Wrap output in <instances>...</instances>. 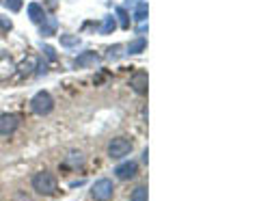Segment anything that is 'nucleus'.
<instances>
[{"label": "nucleus", "mask_w": 259, "mask_h": 201, "mask_svg": "<svg viewBox=\"0 0 259 201\" xmlns=\"http://www.w3.org/2000/svg\"><path fill=\"white\" fill-rule=\"evenodd\" d=\"M32 188H35L39 195L50 197V195H56V192H59V182H56V178L52 173L41 171L32 178Z\"/></svg>", "instance_id": "obj_1"}, {"label": "nucleus", "mask_w": 259, "mask_h": 201, "mask_svg": "<svg viewBox=\"0 0 259 201\" xmlns=\"http://www.w3.org/2000/svg\"><path fill=\"white\" fill-rule=\"evenodd\" d=\"M54 108V100H52V95L48 93V91H39L32 95V100H30V110L35 112V115H50Z\"/></svg>", "instance_id": "obj_2"}, {"label": "nucleus", "mask_w": 259, "mask_h": 201, "mask_svg": "<svg viewBox=\"0 0 259 201\" xmlns=\"http://www.w3.org/2000/svg\"><path fill=\"white\" fill-rule=\"evenodd\" d=\"M112 195H115V184H112V180H108V178L97 180L91 188V197L95 201H110Z\"/></svg>", "instance_id": "obj_3"}, {"label": "nucleus", "mask_w": 259, "mask_h": 201, "mask_svg": "<svg viewBox=\"0 0 259 201\" xmlns=\"http://www.w3.org/2000/svg\"><path fill=\"white\" fill-rule=\"evenodd\" d=\"M130 151H132V141L125 139V136H117V139H112L108 143V156L112 160L123 158V156L130 154Z\"/></svg>", "instance_id": "obj_4"}, {"label": "nucleus", "mask_w": 259, "mask_h": 201, "mask_svg": "<svg viewBox=\"0 0 259 201\" xmlns=\"http://www.w3.org/2000/svg\"><path fill=\"white\" fill-rule=\"evenodd\" d=\"M20 126V115H13V112H5L0 115V134L3 136H9L18 130Z\"/></svg>", "instance_id": "obj_5"}, {"label": "nucleus", "mask_w": 259, "mask_h": 201, "mask_svg": "<svg viewBox=\"0 0 259 201\" xmlns=\"http://www.w3.org/2000/svg\"><path fill=\"white\" fill-rule=\"evenodd\" d=\"M147 83H149V78H147V71H143V69H136L132 76H130V87L139 93V95H145L147 93Z\"/></svg>", "instance_id": "obj_6"}, {"label": "nucleus", "mask_w": 259, "mask_h": 201, "mask_svg": "<svg viewBox=\"0 0 259 201\" xmlns=\"http://www.w3.org/2000/svg\"><path fill=\"white\" fill-rule=\"evenodd\" d=\"M15 63H13V59L9 54H0V78L3 80H7V78H11L13 74H15Z\"/></svg>", "instance_id": "obj_7"}, {"label": "nucleus", "mask_w": 259, "mask_h": 201, "mask_svg": "<svg viewBox=\"0 0 259 201\" xmlns=\"http://www.w3.org/2000/svg\"><path fill=\"white\" fill-rule=\"evenodd\" d=\"M100 63V54H95V52H82L78 56V59L74 61V67L76 69H82V67H89V65H97Z\"/></svg>", "instance_id": "obj_8"}, {"label": "nucleus", "mask_w": 259, "mask_h": 201, "mask_svg": "<svg viewBox=\"0 0 259 201\" xmlns=\"http://www.w3.org/2000/svg\"><path fill=\"white\" fill-rule=\"evenodd\" d=\"M37 65H39L37 56H28V59L24 61L22 65L15 67V74H18L20 78H26V76H30V74H32V69H37Z\"/></svg>", "instance_id": "obj_9"}, {"label": "nucleus", "mask_w": 259, "mask_h": 201, "mask_svg": "<svg viewBox=\"0 0 259 201\" xmlns=\"http://www.w3.org/2000/svg\"><path fill=\"white\" fill-rule=\"evenodd\" d=\"M115 173H117L119 180H132L134 175H136V163H123V165H119L115 169Z\"/></svg>", "instance_id": "obj_10"}, {"label": "nucleus", "mask_w": 259, "mask_h": 201, "mask_svg": "<svg viewBox=\"0 0 259 201\" xmlns=\"http://www.w3.org/2000/svg\"><path fill=\"white\" fill-rule=\"evenodd\" d=\"M28 18H30V22L41 24V22L46 20L44 7H41V5H37V3H30V5H28Z\"/></svg>", "instance_id": "obj_11"}, {"label": "nucleus", "mask_w": 259, "mask_h": 201, "mask_svg": "<svg viewBox=\"0 0 259 201\" xmlns=\"http://www.w3.org/2000/svg\"><path fill=\"white\" fill-rule=\"evenodd\" d=\"M145 48H147V39L139 37V39H134V42L127 46V54H141Z\"/></svg>", "instance_id": "obj_12"}, {"label": "nucleus", "mask_w": 259, "mask_h": 201, "mask_svg": "<svg viewBox=\"0 0 259 201\" xmlns=\"http://www.w3.org/2000/svg\"><path fill=\"white\" fill-rule=\"evenodd\" d=\"M56 33V20L54 18H46L41 22V35L44 37H52Z\"/></svg>", "instance_id": "obj_13"}, {"label": "nucleus", "mask_w": 259, "mask_h": 201, "mask_svg": "<svg viewBox=\"0 0 259 201\" xmlns=\"http://www.w3.org/2000/svg\"><path fill=\"white\" fill-rule=\"evenodd\" d=\"M115 26H117L115 18H112V15H108V18H104V22H102V26H100V33H102V35H110L112 30H115Z\"/></svg>", "instance_id": "obj_14"}, {"label": "nucleus", "mask_w": 259, "mask_h": 201, "mask_svg": "<svg viewBox=\"0 0 259 201\" xmlns=\"http://www.w3.org/2000/svg\"><path fill=\"white\" fill-rule=\"evenodd\" d=\"M134 20L136 22H145V20H147V3H139V5H136Z\"/></svg>", "instance_id": "obj_15"}, {"label": "nucleus", "mask_w": 259, "mask_h": 201, "mask_svg": "<svg viewBox=\"0 0 259 201\" xmlns=\"http://www.w3.org/2000/svg\"><path fill=\"white\" fill-rule=\"evenodd\" d=\"M80 44V37L78 35H61V46L65 48H74Z\"/></svg>", "instance_id": "obj_16"}, {"label": "nucleus", "mask_w": 259, "mask_h": 201, "mask_svg": "<svg viewBox=\"0 0 259 201\" xmlns=\"http://www.w3.org/2000/svg\"><path fill=\"white\" fill-rule=\"evenodd\" d=\"M130 201H147V186H139V188H134L132 199H130Z\"/></svg>", "instance_id": "obj_17"}, {"label": "nucleus", "mask_w": 259, "mask_h": 201, "mask_svg": "<svg viewBox=\"0 0 259 201\" xmlns=\"http://www.w3.org/2000/svg\"><path fill=\"white\" fill-rule=\"evenodd\" d=\"M117 18H119V22H121V28H130V18H127V11L123 9V7H119L117 9Z\"/></svg>", "instance_id": "obj_18"}, {"label": "nucleus", "mask_w": 259, "mask_h": 201, "mask_svg": "<svg viewBox=\"0 0 259 201\" xmlns=\"http://www.w3.org/2000/svg\"><path fill=\"white\" fill-rule=\"evenodd\" d=\"M5 7H7L9 11L18 13V11L22 9V0H5Z\"/></svg>", "instance_id": "obj_19"}, {"label": "nucleus", "mask_w": 259, "mask_h": 201, "mask_svg": "<svg viewBox=\"0 0 259 201\" xmlns=\"http://www.w3.org/2000/svg\"><path fill=\"white\" fill-rule=\"evenodd\" d=\"M121 50H123V48H121V46H112L110 50H108V56H110V59H119Z\"/></svg>", "instance_id": "obj_20"}, {"label": "nucleus", "mask_w": 259, "mask_h": 201, "mask_svg": "<svg viewBox=\"0 0 259 201\" xmlns=\"http://www.w3.org/2000/svg\"><path fill=\"white\" fill-rule=\"evenodd\" d=\"M44 52H46V56H48V59H50V61H56V52H54V48L46 46V48H44Z\"/></svg>", "instance_id": "obj_21"}]
</instances>
